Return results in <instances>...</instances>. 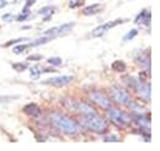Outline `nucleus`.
Instances as JSON below:
<instances>
[{
    "label": "nucleus",
    "mask_w": 160,
    "mask_h": 151,
    "mask_svg": "<svg viewBox=\"0 0 160 151\" xmlns=\"http://www.w3.org/2000/svg\"><path fill=\"white\" fill-rule=\"evenodd\" d=\"M27 48H30L28 44H15V47L12 48V52L15 54H20L22 52H25Z\"/></svg>",
    "instance_id": "24"
},
{
    "label": "nucleus",
    "mask_w": 160,
    "mask_h": 151,
    "mask_svg": "<svg viewBox=\"0 0 160 151\" xmlns=\"http://www.w3.org/2000/svg\"><path fill=\"white\" fill-rule=\"evenodd\" d=\"M74 26V22H68V23H64L62 26H58V27H53L51 30H47L44 31V36H51V37L56 38V37H59V36H63L65 33H68Z\"/></svg>",
    "instance_id": "8"
},
{
    "label": "nucleus",
    "mask_w": 160,
    "mask_h": 151,
    "mask_svg": "<svg viewBox=\"0 0 160 151\" xmlns=\"http://www.w3.org/2000/svg\"><path fill=\"white\" fill-rule=\"evenodd\" d=\"M47 63L53 65V66H59L62 64V59L59 57H52V58H48L47 59Z\"/></svg>",
    "instance_id": "27"
},
{
    "label": "nucleus",
    "mask_w": 160,
    "mask_h": 151,
    "mask_svg": "<svg viewBox=\"0 0 160 151\" xmlns=\"http://www.w3.org/2000/svg\"><path fill=\"white\" fill-rule=\"evenodd\" d=\"M49 120L53 127L59 129L62 133L68 134V135H77L81 132L80 124L69 115H65L59 112H53L49 115Z\"/></svg>",
    "instance_id": "1"
},
{
    "label": "nucleus",
    "mask_w": 160,
    "mask_h": 151,
    "mask_svg": "<svg viewBox=\"0 0 160 151\" xmlns=\"http://www.w3.org/2000/svg\"><path fill=\"white\" fill-rule=\"evenodd\" d=\"M74 80V76L72 75H60V76H53L48 80H44L42 84L43 85H51L54 87H63L65 85H68L69 82H72Z\"/></svg>",
    "instance_id": "7"
},
{
    "label": "nucleus",
    "mask_w": 160,
    "mask_h": 151,
    "mask_svg": "<svg viewBox=\"0 0 160 151\" xmlns=\"http://www.w3.org/2000/svg\"><path fill=\"white\" fill-rule=\"evenodd\" d=\"M134 92L138 95L140 100H143L144 102H149L150 101V84H148L147 81L139 79L138 84H137V86L134 89Z\"/></svg>",
    "instance_id": "6"
},
{
    "label": "nucleus",
    "mask_w": 160,
    "mask_h": 151,
    "mask_svg": "<svg viewBox=\"0 0 160 151\" xmlns=\"http://www.w3.org/2000/svg\"><path fill=\"white\" fill-rule=\"evenodd\" d=\"M107 112V118L117 127L120 128H126V127H129L132 124V115L127 114L126 112H123L120 108H115V107H111L108 110H106Z\"/></svg>",
    "instance_id": "3"
},
{
    "label": "nucleus",
    "mask_w": 160,
    "mask_h": 151,
    "mask_svg": "<svg viewBox=\"0 0 160 151\" xmlns=\"http://www.w3.org/2000/svg\"><path fill=\"white\" fill-rule=\"evenodd\" d=\"M128 107H129V108L133 111V113H134V114H144L145 112H147L144 107H142V106H139L137 102H133V101L131 102V105H129Z\"/></svg>",
    "instance_id": "18"
},
{
    "label": "nucleus",
    "mask_w": 160,
    "mask_h": 151,
    "mask_svg": "<svg viewBox=\"0 0 160 151\" xmlns=\"http://www.w3.org/2000/svg\"><path fill=\"white\" fill-rule=\"evenodd\" d=\"M132 120L136 122V124L138 125V128L140 129L142 134L144 133H149L150 134V118L148 115H144V114H133L132 117Z\"/></svg>",
    "instance_id": "9"
},
{
    "label": "nucleus",
    "mask_w": 160,
    "mask_h": 151,
    "mask_svg": "<svg viewBox=\"0 0 160 151\" xmlns=\"http://www.w3.org/2000/svg\"><path fill=\"white\" fill-rule=\"evenodd\" d=\"M80 123L86 129H89V130H91L94 133H100V134L105 133L108 128L107 120L103 117H100L99 114L98 115H92V117H81Z\"/></svg>",
    "instance_id": "2"
},
{
    "label": "nucleus",
    "mask_w": 160,
    "mask_h": 151,
    "mask_svg": "<svg viewBox=\"0 0 160 151\" xmlns=\"http://www.w3.org/2000/svg\"><path fill=\"white\" fill-rule=\"evenodd\" d=\"M56 12V6H44V7H42L40 11H38V14L41 15H53Z\"/></svg>",
    "instance_id": "20"
},
{
    "label": "nucleus",
    "mask_w": 160,
    "mask_h": 151,
    "mask_svg": "<svg viewBox=\"0 0 160 151\" xmlns=\"http://www.w3.org/2000/svg\"><path fill=\"white\" fill-rule=\"evenodd\" d=\"M101 11H102V7H101L100 4H92V5H90V6H86V7L82 10L84 15H86V16L96 15V14H99Z\"/></svg>",
    "instance_id": "15"
},
{
    "label": "nucleus",
    "mask_w": 160,
    "mask_h": 151,
    "mask_svg": "<svg viewBox=\"0 0 160 151\" xmlns=\"http://www.w3.org/2000/svg\"><path fill=\"white\" fill-rule=\"evenodd\" d=\"M27 60H28V61H38V60H42V57L38 56V54H37V56L35 54V56H30V57H27Z\"/></svg>",
    "instance_id": "29"
},
{
    "label": "nucleus",
    "mask_w": 160,
    "mask_h": 151,
    "mask_svg": "<svg viewBox=\"0 0 160 151\" xmlns=\"http://www.w3.org/2000/svg\"><path fill=\"white\" fill-rule=\"evenodd\" d=\"M74 110L78 112V113L81 114V117H92V115H98V111L90 106L89 103L84 102V101H80V102H77L74 103Z\"/></svg>",
    "instance_id": "10"
},
{
    "label": "nucleus",
    "mask_w": 160,
    "mask_h": 151,
    "mask_svg": "<svg viewBox=\"0 0 160 151\" xmlns=\"http://www.w3.org/2000/svg\"><path fill=\"white\" fill-rule=\"evenodd\" d=\"M106 143H118L120 141V138L117 134H108L107 136H105L103 139Z\"/></svg>",
    "instance_id": "26"
},
{
    "label": "nucleus",
    "mask_w": 160,
    "mask_h": 151,
    "mask_svg": "<svg viewBox=\"0 0 160 151\" xmlns=\"http://www.w3.org/2000/svg\"><path fill=\"white\" fill-rule=\"evenodd\" d=\"M90 98L98 106H100L101 108H103V110H108V108L113 107L112 100L105 94V92H102L101 90H94V91H91L90 92Z\"/></svg>",
    "instance_id": "5"
},
{
    "label": "nucleus",
    "mask_w": 160,
    "mask_h": 151,
    "mask_svg": "<svg viewBox=\"0 0 160 151\" xmlns=\"http://www.w3.org/2000/svg\"><path fill=\"white\" fill-rule=\"evenodd\" d=\"M43 71H44V73H56V69H46V68H44Z\"/></svg>",
    "instance_id": "33"
},
{
    "label": "nucleus",
    "mask_w": 160,
    "mask_h": 151,
    "mask_svg": "<svg viewBox=\"0 0 160 151\" xmlns=\"http://www.w3.org/2000/svg\"><path fill=\"white\" fill-rule=\"evenodd\" d=\"M134 61L139 66L147 68L148 71H150V54H149V51H147V54L144 53V51H139L138 54L134 58Z\"/></svg>",
    "instance_id": "12"
},
{
    "label": "nucleus",
    "mask_w": 160,
    "mask_h": 151,
    "mask_svg": "<svg viewBox=\"0 0 160 151\" xmlns=\"http://www.w3.org/2000/svg\"><path fill=\"white\" fill-rule=\"evenodd\" d=\"M2 20L4 21H12V20H15V17H12V14H5V15H2Z\"/></svg>",
    "instance_id": "30"
},
{
    "label": "nucleus",
    "mask_w": 160,
    "mask_h": 151,
    "mask_svg": "<svg viewBox=\"0 0 160 151\" xmlns=\"http://www.w3.org/2000/svg\"><path fill=\"white\" fill-rule=\"evenodd\" d=\"M51 39H53V37H51V36L40 37V38H37V39H35V41H32V42L28 44V47H37V46H41V44H44V43L49 42Z\"/></svg>",
    "instance_id": "17"
},
{
    "label": "nucleus",
    "mask_w": 160,
    "mask_h": 151,
    "mask_svg": "<svg viewBox=\"0 0 160 151\" xmlns=\"http://www.w3.org/2000/svg\"><path fill=\"white\" fill-rule=\"evenodd\" d=\"M22 41H25V38H16V39H10L9 42H6L2 47H10V46H15V44H18V43H20V42H22Z\"/></svg>",
    "instance_id": "28"
},
{
    "label": "nucleus",
    "mask_w": 160,
    "mask_h": 151,
    "mask_svg": "<svg viewBox=\"0 0 160 151\" xmlns=\"http://www.w3.org/2000/svg\"><path fill=\"white\" fill-rule=\"evenodd\" d=\"M110 94H111V97H112L113 101H116L117 103L123 105L126 107H128L131 105V102L133 101L129 92L126 89L118 86V85H112L110 87Z\"/></svg>",
    "instance_id": "4"
},
{
    "label": "nucleus",
    "mask_w": 160,
    "mask_h": 151,
    "mask_svg": "<svg viewBox=\"0 0 160 151\" xmlns=\"http://www.w3.org/2000/svg\"><path fill=\"white\" fill-rule=\"evenodd\" d=\"M85 4V0H70L69 1V7L70 9H77V7H81Z\"/></svg>",
    "instance_id": "25"
},
{
    "label": "nucleus",
    "mask_w": 160,
    "mask_h": 151,
    "mask_svg": "<svg viewBox=\"0 0 160 151\" xmlns=\"http://www.w3.org/2000/svg\"><path fill=\"white\" fill-rule=\"evenodd\" d=\"M22 30H30L31 28V26H23V27H21Z\"/></svg>",
    "instance_id": "35"
},
{
    "label": "nucleus",
    "mask_w": 160,
    "mask_h": 151,
    "mask_svg": "<svg viewBox=\"0 0 160 151\" xmlns=\"http://www.w3.org/2000/svg\"><path fill=\"white\" fill-rule=\"evenodd\" d=\"M111 68H112V70L116 71V73H123V71H126L127 65H126V63H124L123 60H115V61L111 64Z\"/></svg>",
    "instance_id": "16"
},
{
    "label": "nucleus",
    "mask_w": 160,
    "mask_h": 151,
    "mask_svg": "<svg viewBox=\"0 0 160 151\" xmlns=\"http://www.w3.org/2000/svg\"><path fill=\"white\" fill-rule=\"evenodd\" d=\"M8 5V1L6 0H0V10L2 9V7H5Z\"/></svg>",
    "instance_id": "32"
},
{
    "label": "nucleus",
    "mask_w": 160,
    "mask_h": 151,
    "mask_svg": "<svg viewBox=\"0 0 160 151\" xmlns=\"http://www.w3.org/2000/svg\"><path fill=\"white\" fill-rule=\"evenodd\" d=\"M36 2V0H26V4H25V9H30L33 4Z\"/></svg>",
    "instance_id": "31"
},
{
    "label": "nucleus",
    "mask_w": 160,
    "mask_h": 151,
    "mask_svg": "<svg viewBox=\"0 0 160 151\" xmlns=\"http://www.w3.org/2000/svg\"><path fill=\"white\" fill-rule=\"evenodd\" d=\"M22 112L31 118H40L42 111L36 103H28L22 108Z\"/></svg>",
    "instance_id": "14"
},
{
    "label": "nucleus",
    "mask_w": 160,
    "mask_h": 151,
    "mask_svg": "<svg viewBox=\"0 0 160 151\" xmlns=\"http://www.w3.org/2000/svg\"><path fill=\"white\" fill-rule=\"evenodd\" d=\"M30 76L32 80H37L40 79L41 76V70L38 69L37 65H33V66H30Z\"/></svg>",
    "instance_id": "19"
},
{
    "label": "nucleus",
    "mask_w": 160,
    "mask_h": 151,
    "mask_svg": "<svg viewBox=\"0 0 160 151\" xmlns=\"http://www.w3.org/2000/svg\"><path fill=\"white\" fill-rule=\"evenodd\" d=\"M51 17H52V15H46V16L43 17V21H44V22H46V21H49Z\"/></svg>",
    "instance_id": "34"
},
{
    "label": "nucleus",
    "mask_w": 160,
    "mask_h": 151,
    "mask_svg": "<svg viewBox=\"0 0 160 151\" xmlns=\"http://www.w3.org/2000/svg\"><path fill=\"white\" fill-rule=\"evenodd\" d=\"M137 35H138V30H137V28H132L128 33H126V35L123 36V41H126V42H127V41H132Z\"/></svg>",
    "instance_id": "23"
},
{
    "label": "nucleus",
    "mask_w": 160,
    "mask_h": 151,
    "mask_svg": "<svg viewBox=\"0 0 160 151\" xmlns=\"http://www.w3.org/2000/svg\"><path fill=\"white\" fill-rule=\"evenodd\" d=\"M123 22H127V20H116V21H110V22H106V23H103V25H100L99 27H96L95 30H92V32H91V35L94 36V37H102L108 30H111L112 27H115V26H117V25H120V23H123Z\"/></svg>",
    "instance_id": "11"
},
{
    "label": "nucleus",
    "mask_w": 160,
    "mask_h": 151,
    "mask_svg": "<svg viewBox=\"0 0 160 151\" xmlns=\"http://www.w3.org/2000/svg\"><path fill=\"white\" fill-rule=\"evenodd\" d=\"M28 16H30V9H23L21 14H19L18 16H15V20L21 22V21H25V20L30 19Z\"/></svg>",
    "instance_id": "21"
},
{
    "label": "nucleus",
    "mask_w": 160,
    "mask_h": 151,
    "mask_svg": "<svg viewBox=\"0 0 160 151\" xmlns=\"http://www.w3.org/2000/svg\"><path fill=\"white\" fill-rule=\"evenodd\" d=\"M150 20H152V14L149 10H142L137 17L134 19V23L139 26H150Z\"/></svg>",
    "instance_id": "13"
},
{
    "label": "nucleus",
    "mask_w": 160,
    "mask_h": 151,
    "mask_svg": "<svg viewBox=\"0 0 160 151\" xmlns=\"http://www.w3.org/2000/svg\"><path fill=\"white\" fill-rule=\"evenodd\" d=\"M27 68H28V64L27 63H14L12 64V69L16 70V71H19V73L25 71Z\"/></svg>",
    "instance_id": "22"
}]
</instances>
